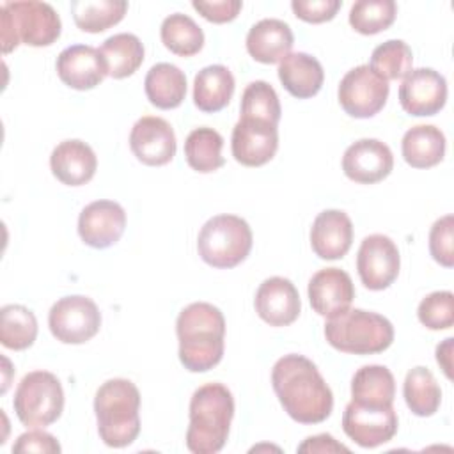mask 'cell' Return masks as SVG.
I'll use <instances>...</instances> for the list:
<instances>
[{
  "mask_svg": "<svg viewBox=\"0 0 454 454\" xmlns=\"http://www.w3.org/2000/svg\"><path fill=\"white\" fill-rule=\"evenodd\" d=\"M271 385L284 411L300 424H319L333 410V394L316 364L303 355H284L271 369Z\"/></svg>",
  "mask_w": 454,
  "mask_h": 454,
  "instance_id": "1",
  "label": "cell"
},
{
  "mask_svg": "<svg viewBox=\"0 0 454 454\" xmlns=\"http://www.w3.org/2000/svg\"><path fill=\"white\" fill-rule=\"evenodd\" d=\"M179 360L192 372H206L223 356L225 319L218 307L207 301L186 305L176 321Z\"/></svg>",
  "mask_w": 454,
  "mask_h": 454,
  "instance_id": "2",
  "label": "cell"
},
{
  "mask_svg": "<svg viewBox=\"0 0 454 454\" xmlns=\"http://www.w3.org/2000/svg\"><path fill=\"white\" fill-rule=\"evenodd\" d=\"M234 417V397L222 383L199 387L190 399L186 447L195 454L220 452L227 442Z\"/></svg>",
  "mask_w": 454,
  "mask_h": 454,
  "instance_id": "3",
  "label": "cell"
},
{
  "mask_svg": "<svg viewBox=\"0 0 454 454\" xmlns=\"http://www.w3.org/2000/svg\"><path fill=\"white\" fill-rule=\"evenodd\" d=\"M140 392L126 378L105 381L94 397V411L101 440L114 449L131 445L140 433Z\"/></svg>",
  "mask_w": 454,
  "mask_h": 454,
  "instance_id": "4",
  "label": "cell"
},
{
  "mask_svg": "<svg viewBox=\"0 0 454 454\" xmlns=\"http://www.w3.org/2000/svg\"><path fill=\"white\" fill-rule=\"evenodd\" d=\"M0 12L2 53L16 50L20 43L35 48L50 46L60 37V18L46 2H5L2 4Z\"/></svg>",
  "mask_w": 454,
  "mask_h": 454,
  "instance_id": "5",
  "label": "cell"
},
{
  "mask_svg": "<svg viewBox=\"0 0 454 454\" xmlns=\"http://www.w3.org/2000/svg\"><path fill=\"white\" fill-rule=\"evenodd\" d=\"M328 344L342 353L374 355L394 342V326L381 314L364 309H348L325 323Z\"/></svg>",
  "mask_w": 454,
  "mask_h": 454,
  "instance_id": "6",
  "label": "cell"
},
{
  "mask_svg": "<svg viewBox=\"0 0 454 454\" xmlns=\"http://www.w3.org/2000/svg\"><path fill=\"white\" fill-rule=\"evenodd\" d=\"M252 229L236 215H216L209 218L197 238V250L202 261L213 268H234L252 250Z\"/></svg>",
  "mask_w": 454,
  "mask_h": 454,
  "instance_id": "7",
  "label": "cell"
},
{
  "mask_svg": "<svg viewBox=\"0 0 454 454\" xmlns=\"http://www.w3.org/2000/svg\"><path fill=\"white\" fill-rule=\"evenodd\" d=\"M12 406L23 426L46 427L64 410V390L59 378L48 371H32L20 381Z\"/></svg>",
  "mask_w": 454,
  "mask_h": 454,
  "instance_id": "8",
  "label": "cell"
},
{
  "mask_svg": "<svg viewBox=\"0 0 454 454\" xmlns=\"http://www.w3.org/2000/svg\"><path fill=\"white\" fill-rule=\"evenodd\" d=\"M48 326L57 340L64 344H83L99 332L101 312L87 296H64L51 305Z\"/></svg>",
  "mask_w": 454,
  "mask_h": 454,
  "instance_id": "9",
  "label": "cell"
},
{
  "mask_svg": "<svg viewBox=\"0 0 454 454\" xmlns=\"http://www.w3.org/2000/svg\"><path fill=\"white\" fill-rule=\"evenodd\" d=\"M388 82L376 74L369 64L349 69L339 83V103L342 110L356 119L376 115L388 99Z\"/></svg>",
  "mask_w": 454,
  "mask_h": 454,
  "instance_id": "10",
  "label": "cell"
},
{
  "mask_svg": "<svg viewBox=\"0 0 454 454\" xmlns=\"http://www.w3.org/2000/svg\"><path fill=\"white\" fill-rule=\"evenodd\" d=\"M397 426L394 406H364L349 401L342 413L344 433L364 449L390 442L397 433Z\"/></svg>",
  "mask_w": 454,
  "mask_h": 454,
  "instance_id": "11",
  "label": "cell"
},
{
  "mask_svg": "<svg viewBox=\"0 0 454 454\" xmlns=\"http://www.w3.org/2000/svg\"><path fill=\"white\" fill-rule=\"evenodd\" d=\"M401 255L397 245L385 234L364 238L356 254V270L362 284L371 291L387 289L399 275Z\"/></svg>",
  "mask_w": 454,
  "mask_h": 454,
  "instance_id": "12",
  "label": "cell"
},
{
  "mask_svg": "<svg viewBox=\"0 0 454 454\" xmlns=\"http://www.w3.org/2000/svg\"><path fill=\"white\" fill-rule=\"evenodd\" d=\"M447 101L445 78L431 69H411L399 87V103L403 110L415 117H429L438 114Z\"/></svg>",
  "mask_w": 454,
  "mask_h": 454,
  "instance_id": "13",
  "label": "cell"
},
{
  "mask_svg": "<svg viewBox=\"0 0 454 454\" xmlns=\"http://www.w3.org/2000/svg\"><path fill=\"white\" fill-rule=\"evenodd\" d=\"M232 156L245 167H261L268 163L278 149V129L275 124L239 117L232 129Z\"/></svg>",
  "mask_w": 454,
  "mask_h": 454,
  "instance_id": "14",
  "label": "cell"
},
{
  "mask_svg": "<svg viewBox=\"0 0 454 454\" xmlns=\"http://www.w3.org/2000/svg\"><path fill=\"white\" fill-rule=\"evenodd\" d=\"M129 147L138 161L149 167L168 163L176 154L172 126L156 115L140 117L129 133Z\"/></svg>",
  "mask_w": 454,
  "mask_h": 454,
  "instance_id": "15",
  "label": "cell"
},
{
  "mask_svg": "<svg viewBox=\"0 0 454 454\" xmlns=\"http://www.w3.org/2000/svg\"><path fill=\"white\" fill-rule=\"evenodd\" d=\"M392 151L378 138H360L353 142L342 156L344 174L360 184L380 183L392 172Z\"/></svg>",
  "mask_w": 454,
  "mask_h": 454,
  "instance_id": "16",
  "label": "cell"
},
{
  "mask_svg": "<svg viewBox=\"0 0 454 454\" xmlns=\"http://www.w3.org/2000/svg\"><path fill=\"white\" fill-rule=\"evenodd\" d=\"M126 229V211L114 200H94L78 216V234L92 248H108Z\"/></svg>",
  "mask_w": 454,
  "mask_h": 454,
  "instance_id": "17",
  "label": "cell"
},
{
  "mask_svg": "<svg viewBox=\"0 0 454 454\" xmlns=\"http://www.w3.org/2000/svg\"><path fill=\"white\" fill-rule=\"evenodd\" d=\"M57 73L67 87L89 90L105 80L108 69L98 48L89 44H71L59 53Z\"/></svg>",
  "mask_w": 454,
  "mask_h": 454,
  "instance_id": "18",
  "label": "cell"
},
{
  "mask_svg": "<svg viewBox=\"0 0 454 454\" xmlns=\"http://www.w3.org/2000/svg\"><path fill=\"white\" fill-rule=\"evenodd\" d=\"M254 305L259 317L270 326H287L296 321L301 310L294 284L284 277L266 278L255 293Z\"/></svg>",
  "mask_w": 454,
  "mask_h": 454,
  "instance_id": "19",
  "label": "cell"
},
{
  "mask_svg": "<svg viewBox=\"0 0 454 454\" xmlns=\"http://www.w3.org/2000/svg\"><path fill=\"white\" fill-rule=\"evenodd\" d=\"M355 287L351 277L340 268H325L312 275L309 282V301L314 312L333 317L351 307Z\"/></svg>",
  "mask_w": 454,
  "mask_h": 454,
  "instance_id": "20",
  "label": "cell"
},
{
  "mask_svg": "<svg viewBox=\"0 0 454 454\" xmlns=\"http://www.w3.org/2000/svg\"><path fill=\"white\" fill-rule=\"evenodd\" d=\"M353 243L351 218L340 209L321 211L310 229V245L319 259L333 261L348 254Z\"/></svg>",
  "mask_w": 454,
  "mask_h": 454,
  "instance_id": "21",
  "label": "cell"
},
{
  "mask_svg": "<svg viewBox=\"0 0 454 454\" xmlns=\"http://www.w3.org/2000/svg\"><path fill=\"white\" fill-rule=\"evenodd\" d=\"M50 167L62 184L82 186L94 177L98 158L89 144L73 138L60 142L51 151Z\"/></svg>",
  "mask_w": 454,
  "mask_h": 454,
  "instance_id": "22",
  "label": "cell"
},
{
  "mask_svg": "<svg viewBox=\"0 0 454 454\" xmlns=\"http://www.w3.org/2000/svg\"><path fill=\"white\" fill-rule=\"evenodd\" d=\"M294 37L291 27L277 18L257 21L247 34V51L261 64L280 62L289 55Z\"/></svg>",
  "mask_w": 454,
  "mask_h": 454,
  "instance_id": "23",
  "label": "cell"
},
{
  "mask_svg": "<svg viewBox=\"0 0 454 454\" xmlns=\"http://www.w3.org/2000/svg\"><path fill=\"white\" fill-rule=\"evenodd\" d=\"M277 73L284 89L298 99L316 96L325 82V71L321 62L303 51L286 55L280 60Z\"/></svg>",
  "mask_w": 454,
  "mask_h": 454,
  "instance_id": "24",
  "label": "cell"
},
{
  "mask_svg": "<svg viewBox=\"0 0 454 454\" xmlns=\"http://www.w3.org/2000/svg\"><path fill=\"white\" fill-rule=\"evenodd\" d=\"M234 85V76L225 66H206L195 74L193 103L202 112H218L225 108L232 99Z\"/></svg>",
  "mask_w": 454,
  "mask_h": 454,
  "instance_id": "25",
  "label": "cell"
},
{
  "mask_svg": "<svg viewBox=\"0 0 454 454\" xmlns=\"http://www.w3.org/2000/svg\"><path fill=\"white\" fill-rule=\"evenodd\" d=\"M401 153L413 168L434 167L443 160L445 135L433 124H417L404 133Z\"/></svg>",
  "mask_w": 454,
  "mask_h": 454,
  "instance_id": "26",
  "label": "cell"
},
{
  "mask_svg": "<svg viewBox=\"0 0 454 454\" xmlns=\"http://www.w3.org/2000/svg\"><path fill=\"white\" fill-rule=\"evenodd\" d=\"M144 89L149 103L156 108H177L186 96V76L177 66L160 62L147 71Z\"/></svg>",
  "mask_w": 454,
  "mask_h": 454,
  "instance_id": "27",
  "label": "cell"
},
{
  "mask_svg": "<svg viewBox=\"0 0 454 454\" xmlns=\"http://www.w3.org/2000/svg\"><path fill=\"white\" fill-rule=\"evenodd\" d=\"M395 397L394 374L385 365H364L351 380V401L364 406H392Z\"/></svg>",
  "mask_w": 454,
  "mask_h": 454,
  "instance_id": "28",
  "label": "cell"
},
{
  "mask_svg": "<svg viewBox=\"0 0 454 454\" xmlns=\"http://www.w3.org/2000/svg\"><path fill=\"white\" fill-rule=\"evenodd\" d=\"M99 53L106 64L108 76L121 80L131 76L144 62V44L135 34L121 32L108 37Z\"/></svg>",
  "mask_w": 454,
  "mask_h": 454,
  "instance_id": "29",
  "label": "cell"
},
{
  "mask_svg": "<svg viewBox=\"0 0 454 454\" xmlns=\"http://www.w3.org/2000/svg\"><path fill=\"white\" fill-rule=\"evenodd\" d=\"M406 406L417 417H431L438 411L442 390L427 367L417 365L408 371L403 385Z\"/></svg>",
  "mask_w": 454,
  "mask_h": 454,
  "instance_id": "30",
  "label": "cell"
},
{
  "mask_svg": "<svg viewBox=\"0 0 454 454\" xmlns=\"http://www.w3.org/2000/svg\"><path fill=\"white\" fill-rule=\"evenodd\" d=\"M128 11L124 0H73L71 14L83 32L98 34L117 25Z\"/></svg>",
  "mask_w": 454,
  "mask_h": 454,
  "instance_id": "31",
  "label": "cell"
},
{
  "mask_svg": "<svg viewBox=\"0 0 454 454\" xmlns=\"http://www.w3.org/2000/svg\"><path fill=\"white\" fill-rule=\"evenodd\" d=\"M223 138L222 135L207 126L195 128L184 140V156L188 165L200 172L209 174L223 167L225 160L222 156Z\"/></svg>",
  "mask_w": 454,
  "mask_h": 454,
  "instance_id": "32",
  "label": "cell"
},
{
  "mask_svg": "<svg viewBox=\"0 0 454 454\" xmlns=\"http://www.w3.org/2000/svg\"><path fill=\"white\" fill-rule=\"evenodd\" d=\"M37 337V319L30 309L18 303L4 305L0 310L2 346L21 351L34 344Z\"/></svg>",
  "mask_w": 454,
  "mask_h": 454,
  "instance_id": "33",
  "label": "cell"
},
{
  "mask_svg": "<svg viewBox=\"0 0 454 454\" xmlns=\"http://www.w3.org/2000/svg\"><path fill=\"white\" fill-rule=\"evenodd\" d=\"M160 35L165 48L179 57H192L204 46L202 28L188 14L183 12L167 16L161 23Z\"/></svg>",
  "mask_w": 454,
  "mask_h": 454,
  "instance_id": "34",
  "label": "cell"
},
{
  "mask_svg": "<svg viewBox=\"0 0 454 454\" xmlns=\"http://www.w3.org/2000/svg\"><path fill=\"white\" fill-rule=\"evenodd\" d=\"M371 69L383 80H401L413 66L411 48L401 39H388L376 46L371 55Z\"/></svg>",
  "mask_w": 454,
  "mask_h": 454,
  "instance_id": "35",
  "label": "cell"
},
{
  "mask_svg": "<svg viewBox=\"0 0 454 454\" xmlns=\"http://www.w3.org/2000/svg\"><path fill=\"white\" fill-rule=\"evenodd\" d=\"M397 14L394 0H358L349 9V25L364 35L387 30Z\"/></svg>",
  "mask_w": 454,
  "mask_h": 454,
  "instance_id": "36",
  "label": "cell"
},
{
  "mask_svg": "<svg viewBox=\"0 0 454 454\" xmlns=\"http://www.w3.org/2000/svg\"><path fill=\"white\" fill-rule=\"evenodd\" d=\"M280 115L282 108L278 96L268 82L255 80L245 87L241 96V117L257 119L277 126Z\"/></svg>",
  "mask_w": 454,
  "mask_h": 454,
  "instance_id": "37",
  "label": "cell"
},
{
  "mask_svg": "<svg viewBox=\"0 0 454 454\" xmlns=\"http://www.w3.org/2000/svg\"><path fill=\"white\" fill-rule=\"evenodd\" d=\"M419 321L429 330H447L454 325V294L434 291L422 298L417 309Z\"/></svg>",
  "mask_w": 454,
  "mask_h": 454,
  "instance_id": "38",
  "label": "cell"
},
{
  "mask_svg": "<svg viewBox=\"0 0 454 454\" xmlns=\"http://www.w3.org/2000/svg\"><path fill=\"white\" fill-rule=\"evenodd\" d=\"M452 234H454V216L445 215L438 218L429 232V252L431 257L445 266L452 268L454 264V250H452Z\"/></svg>",
  "mask_w": 454,
  "mask_h": 454,
  "instance_id": "39",
  "label": "cell"
},
{
  "mask_svg": "<svg viewBox=\"0 0 454 454\" xmlns=\"http://www.w3.org/2000/svg\"><path fill=\"white\" fill-rule=\"evenodd\" d=\"M340 0H293L291 9L296 18L307 23L330 21L340 9Z\"/></svg>",
  "mask_w": 454,
  "mask_h": 454,
  "instance_id": "40",
  "label": "cell"
},
{
  "mask_svg": "<svg viewBox=\"0 0 454 454\" xmlns=\"http://www.w3.org/2000/svg\"><path fill=\"white\" fill-rule=\"evenodd\" d=\"M193 9L199 11L207 21H213V23H227V21H232L243 4L241 0H213V2H199V0H193L192 2Z\"/></svg>",
  "mask_w": 454,
  "mask_h": 454,
  "instance_id": "41",
  "label": "cell"
},
{
  "mask_svg": "<svg viewBox=\"0 0 454 454\" xmlns=\"http://www.w3.org/2000/svg\"><path fill=\"white\" fill-rule=\"evenodd\" d=\"M12 452L20 454V452H48V454H55L60 452V443L57 442V438L46 431H28L18 436L16 443L12 445Z\"/></svg>",
  "mask_w": 454,
  "mask_h": 454,
  "instance_id": "42",
  "label": "cell"
},
{
  "mask_svg": "<svg viewBox=\"0 0 454 454\" xmlns=\"http://www.w3.org/2000/svg\"><path fill=\"white\" fill-rule=\"evenodd\" d=\"M298 452H349V449L339 443L332 434H316L309 436L303 443L298 445Z\"/></svg>",
  "mask_w": 454,
  "mask_h": 454,
  "instance_id": "43",
  "label": "cell"
},
{
  "mask_svg": "<svg viewBox=\"0 0 454 454\" xmlns=\"http://www.w3.org/2000/svg\"><path fill=\"white\" fill-rule=\"evenodd\" d=\"M452 337H449V339H445L442 344H438L436 346V362L440 364V367L443 369V372H445V376L450 380L452 378V372H450V369H452V362H450V355H452Z\"/></svg>",
  "mask_w": 454,
  "mask_h": 454,
  "instance_id": "44",
  "label": "cell"
}]
</instances>
